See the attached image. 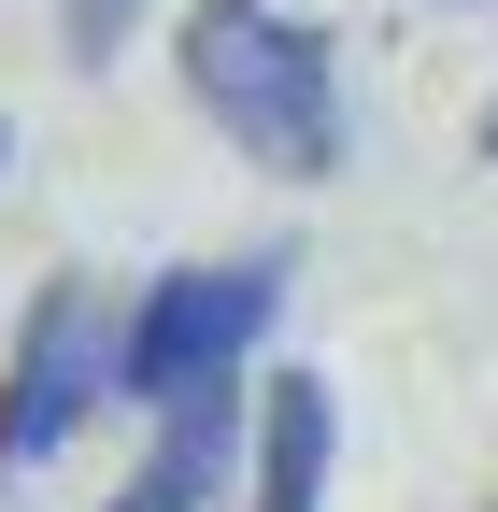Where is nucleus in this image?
I'll return each mask as SVG.
<instances>
[{
  "label": "nucleus",
  "mask_w": 498,
  "mask_h": 512,
  "mask_svg": "<svg viewBox=\"0 0 498 512\" xmlns=\"http://www.w3.org/2000/svg\"><path fill=\"white\" fill-rule=\"evenodd\" d=\"M143 15H157V0H57V43H72V72H114Z\"/></svg>",
  "instance_id": "6"
},
{
  "label": "nucleus",
  "mask_w": 498,
  "mask_h": 512,
  "mask_svg": "<svg viewBox=\"0 0 498 512\" xmlns=\"http://www.w3.org/2000/svg\"><path fill=\"white\" fill-rule=\"evenodd\" d=\"M185 100L285 185L342 171V57L285 0H185Z\"/></svg>",
  "instance_id": "1"
},
{
  "label": "nucleus",
  "mask_w": 498,
  "mask_h": 512,
  "mask_svg": "<svg viewBox=\"0 0 498 512\" xmlns=\"http://www.w3.org/2000/svg\"><path fill=\"white\" fill-rule=\"evenodd\" d=\"M328 384L314 370H271L257 384V441H242V470H257V484H242V512H328Z\"/></svg>",
  "instance_id": "5"
},
{
  "label": "nucleus",
  "mask_w": 498,
  "mask_h": 512,
  "mask_svg": "<svg viewBox=\"0 0 498 512\" xmlns=\"http://www.w3.org/2000/svg\"><path fill=\"white\" fill-rule=\"evenodd\" d=\"M242 441H257V399H185V413H157V456L114 484L100 512H214L228 498V470H242Z\"/></svg>",
  "instance_id": "4"
},
{
  "label": "nucleus",
  "mask_w": 498,
  "mask_h": 512,
  "mask_svg": "<svg viewBox=\"0 0 498 512\" xmlns=\"http://www.w3.org/2000/svg\"><path fill=\"white\" fill-rule=\"evenodd\" d=\"M484 157H498V100H484Z\"/></svg>",
  "instance_id": "7"
},
{
  "label": "nucleus",
  "mask_w": 498,
  "mask_h": 512,
  "mask_svg": "<svg viewBox=\"0 0 498 512\" xmlns=\"http://www.w3.org/2000/svg\"><path fill=\"white\" fill-rule=\"evenodd\" d=\"M285 313V256H200V271H157L114 328V399L129 413H185V399H228L242 356L271 342Z\"/></svg>",
  "instance_id": "2"
},
{
  "label": "nucleus",
  "mask_w": 498,
  "mask_h": 512,
  "mask_svg": "<svg viewBox=\"0 0 498 512\" xmlns=\"http://www.w3.org/2000/svg\"><path fill=\"white\" fill-rule=\"evenodd\" d=\"M0 171H15V128H0Z\"/></svg>",
  "instance_id": "8"
},
{
  "label": "nucleus",
  "mask_w": 498,
  "mask_h": 512,
  "mask_svg": "<svg viewBox=\"0 0 498 512\" xmlns=\"http://www.w3.org/2000/svg\"><path fill=\"white\" fill-rule=\"evenodd\" d=\"M114 399V328H100V285L86 271H57L29 299V328H15V370H0V498H15L29 470H57L86 441V413Z\"/></svg>",
  "instance_id": "3"
}]
</instances>
